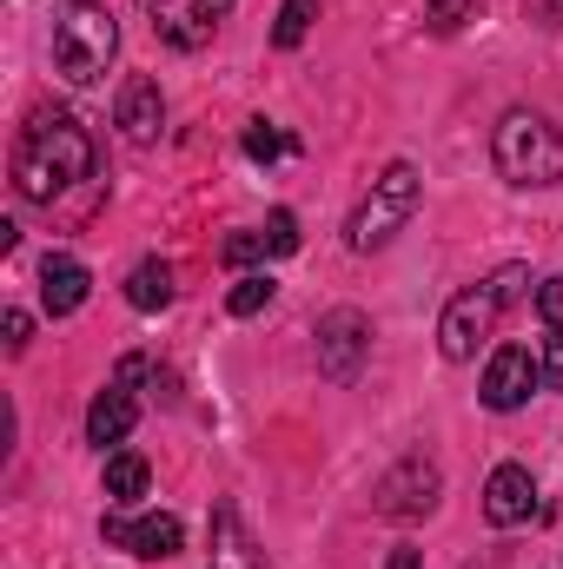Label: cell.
<instances>
[{"instance_id": "cell-21", "label": "cell", "mask_w": 563, "mask_h": 569, "mask_svg": "<svg viewBox=\"0 0 563 569\" xmlns=\"http://www.w3.org/2000/svg\"><path fill=\"white\" fill-rule=\"evenodd\" d=\"M219 259H226V266H253V259H266V232H233V239L219 246Z\"/></svg>"}, {"instance_id": "cell-28", "label": "cell", "mask_w": 563, "mask_h": 569, "mask_svg": "<svg viewBox=\"0 0 563 569\" xmlns=\"http://www.w3.org/2000/svg\"><path fill=\"white\" fill-rule=\"evenodd\" d=\"M537 20L544 27H563V0H537Z\"/></svg>"}, {"instance_id": "cell-7", "label": "cell", "mask_w": 563, "mask_h": 569, "mask_svg": "<svg viewBox=\"0 0 563 569\" xmlns=\"http://www.w3.org/2000/svg\"><path fill=\"white\" fill-rule=\"evenodd\" d=\"M437 483H444V477H437L431 457H405V463H392V470L378 477L372 510H378V517H398V523H405V517H424V510L437 503Z\"/></svg>"}, {"instance_id": "cell-12", "label": "cell", "mask_w": 563, "mask_h": 569, "mask_svg": "<svg viewBox=\"0 0 563 569\" xmlns=\"http://www.w3.org/2000/svg\"><path fill=\"white\" fill-rule=\"evenodd\" d=\"M113 127H120V133H127L134 146H152V140H159V127H166V100H159V80L134 73V80L120 87V100H113Z\"/></svg>"}, {"instance_id": "cell-20", "label": "cell", "mask_w": 563, "mask_h": 569, "mask_svg": "<svg viewBox=\"0 0 563 569\" xmlns=\"http://www.w3.org/2000/svg\"><path fill=\"white\" fill-rule=\"evenodd\" d=\"M285 152H292V140H285L279 127H266V120H253V127H246V159L273 166V159H285Z\"/></svg>"}, {"instance_id": "cell-6", "label": "cell", "mask_w": 563, "mask_h": 569, "mask_svg": "<svg viewBox=\"0 0 563 569\" xmlns=\"http://www.w3.org/2000/svg\"><path fill=\"white\" fill-rule=\"evenodd\" d=\"M365 351H372V318H365V311L338 305V311L318 318V371H325L332 385H352L358 365H365Z\"/></svg>"}, {"instance_id": "cell-22", "label": "cell", "mask_w": 563, "mask_h": 569, "mask_svg": "<svg viewBox=\"0 0 563 569\" xmlns=\"http://www.w3.org/2000/svg\"><path fill=\"white\" fill-rule=\"evenodd\" d=\"M424 20H431L437 33H457V27L471 20V0H424Z\"/></svg>"}, {"instance_id": "cell-1", "label": "cell", "mask_w": 563, "mask_h": 569, "mask_svg": "<svg viewBox=\"0 0 563 569\" xmlns=\"http://www.w3.org/2000/svg\"><path fill=\"white\" fill-rule=\"evenodd\" d=\"M93 179V140L73 113H33L13 140V186L33 206H53L67 186Z\"/></svg>"}, {"instance_id": "cell-17", "label": "cell", "mask_w": 563, "mask_h": 569, "mask_svg": "<svg viewBox=\"0 0 563 569\" xmlns=\"http://www.w3.org/2000/svg\"><path fill=\"white\" fill-rule=\"evenodd\" d=\"M146 483H152L146 457H134V450L107 457V503H140V497H146Z\"/></svg>"}, {"instance_id": "cell-27", "label": "cell", "mask_w": 563, "mask_h": 569, "mask_svg": "<svg viewBox=\"0 0 563 569\" xmlns=\"http://www.w3.org/2000/svg\"><path fill=\"white\" fill-rule=\"evenodd\" d=\"M544 378H551V391H563V338L551 345V358H544Z\"/></svg>"}, {"instance_id": "cell-29", "label": "cell", "mask_w": 563, "mask_h": 569, "mask_svg": "<svg viewBox=\"0 0 563 569\" xmlns=\"http://www.w3.org/2000/svg\"><path fill=\"white\" fill-rule=\"evenodd\" d=\"M385 569H418V550H392V563Z\"/></svg>"}, {"instance_id": "cell-14", "label": "cell", "mask_w": 563, "mask_h": 569, "mask_svg": "<svg viewBox=\"0 0 563 569\" xmlns=\"http://www.w3.org/2000/svg\"><path fill=\"white\" fill-rule=\"evenodd\" d=\"M213 569H266V550L246 537V523H239L233 503L213 510Z\"/></svg>"}, {"instance_id": "cell-15", "label": "cell", "mask_w": 563, "mask_h": 569, "mask_svg": "<svg viewBox=\"0 0 563 569\" xmlns=\"http://www.w3.org/2000/svg\"><path fill=\"white\" fill-rule=\"evenodd\" d=\"M140 425V405H134V391L127 385H107L100 398H93V411H87V437L107 450V443H127V430Z\"/></svg>"}, {"instance_id": "cell-18", "label": "cell", "mask_w": 563, "mask_h": 569, "mask_svg": "<svg viewBox=\"0 0 563 569\" xmlns=\"http://www.w3.org/2000/svg\"><path fill=\"white\" fill-rule=\"evenodd\" d=\"M273 291H279V284L266 279V272H246V279L226 291V311H233V318H259V311L273 305Z\"/></svg>"}, {"instance_id": "cell-4", "label": "cell", "mask_w": 563, "mask_h": 569, "mask_svg": "<svg viewBox=\"0 0 563 569\" xmlns=\"http://www.w3.org/2000/svg\"><path fill=\"white\" fill-rule=\"evenodd\" d=\"M412 212H418V166H385L378 179H372V192H365V206L352 212V226H345V239H352V252H378V246H392L405 226H412Z\"/></svg>"}, {"instance_id": "cell-13", "label": "cell", "mask_w": 563, "mask_h": 569, "mask_svg": "<svg viewBox=\"0 0 563 569\" xmlns=\"http://www.w3.org/2000/svg\"><path fill=\"white\" fill-rule=\"evenodd\" d=\"M87 291H93V279H87V266H80V259H67V252H53V259L40 266V305H47L53 318H67V311H80V305H87Z\"/></svg>"}, {"instance_id": "cell-9", "label": "cell", "mask_w": 563, "mask_h": 569, "mask_svg": "<svg viewBox=\"0 0 563 569\" xmlns=\"http://www.w3.org/2000/svg\"><path fill=\"white\" fill-rule=\"evenodd\" d=\"M100 537L113 543V550H127V557H179L186 550V523L179 517H166V510H152V517H100Z\"/></svg>"}, {"instance_id": "cell-3", "label": "cell", "mask_w": 563, "mask_h": 569, "mask_svg": "<svg viewBox=\"0 0 563 569\" xmlns=\"http://www.w3.org/2000/svg\"><path fill=\"white\" fill-rule=\"evenodd\" d=\"M491 159L511 186H557L563 179V133L544 113H504L491 133Z\"/></svg>"}, {"instance_id": "cell-2", "label": "cell", "mask_w": 563, "mask_h": 569, "mask_svg": "<svg viewBox=\"0 0 563 569\" xmlns=\"http://www.w3.org/2000/svg\"><path fill=\"white\" fill-rule=\"evenodd\" d=\"M120 53V20L107 0H60L53 7V67L73 87H93Z\"/></svg>"}, {"instance_id": "cell-26", "label": "cell", "mask_w": 563, "mask_h": 569, "mask_svg": "<svg viewBox=\"0 0 563 569\" xmlns=\"http://www.w3.org/2000/svg\"><path fill=\"white\" fill-rule=\"evenodd\" d=\"M491 291H497V298H504V305H511V298H517V291H524V266H504V272H497V279H491Z\"/></svg>"}, {"instance_id": "cell-8", "label": "cell", "mask_w": 563, "mask_h": 569, "mask_svg": "<svg viewBox=\"0 0 563 569\" xmlns=\"http://www.w3.org/2000/svg\"><path fill=\"white\" fill-rule=\"evenodd\" d=\"M233 0H152V33L179 53H199L219 27H226Z\"/></svg>"}, {"instance_id": "cell-23", "label": "cell", "mask_w": 563, "mask_h": 569, "mask_svg": "<svg viewBox=\"0 0 563 569\" xmlns=\"http://www.w3.org/2000/svg\"><path fill=\"white\" fill-rule=\"evenodd\" d=\"M266 252H273V259L298 252V219H292V212H273V219H266Z\"/></svg>"}, {"instance_id": "cell-5", "label": "cell", "mask_w": 563, "mask_h": 569, "mask_svg": "<svg viewBox=\"0 0 563 569\" xmlns=\"http://www.w3.org/2000/svg\"><path fill=\"white\" fill-rule=\"evenodd\" d=\"M497 311H504V298H497L491 284H477V291H457V298L444 305V318H437V351H444L451 365L477 358V345L497 331Z\"/></svg>"}, {"instance_id": "cell-16", "label": "cell", "mask_w": 563, "mask_h": 569, "mask_svg": "<svg viewBox=\"0 0 563 569\" xmlns=\"http://www.w3.org/2000/svg\"><path fill=\"white\" fill-rule=\"evenodd\" d=\"M127 305H134V311H166V305H172V266H166V259H140V266L127 272Z\"/></svg>"}, {"instance_id": "cell-25", "label": "cell", "mask_w": 563, "mask_h": 569, "mask_svg": "<svg viewBox=\"0 0 563 569\" xmlns=\"http://www.w3.org/2000/svg\"><path fill=\"white\" fill-rule=\"evenodd\" d=\"M0 325H7V351H27V331H33V318H27V311H7Z\"/></svg>"}, {"instance_id": "cell-24", "label": "cell", "mask_w": 563, "mask_h": 569, "mask_svg": "<svg viewBox=\"0 0 563 569\" xmlns=\"http://www.w3.org/2000/svg\"><path fill=\"white\" fill-rule=\"evenodd\" d=\"M537 318H544V325L563 338V279H544V284H537Z\"/></svg>"}, {"instance_id": "cell-19", "label": "cell", "mask_w": 563, "mask_h": 569, "mask_svg": "<svg viewBox=\"0 0 563 569\" xmlns=\"http://www.w3.org/2000/svg\"><path fill=\"white\" fill-rule=\"evenodd\" d=\"M312 20H318V0H285V7H279V27H273V40H279V47H298V40L312 33Z\"/></svg>"}, {"instance_id": "cell-10", "label": "cell", "mask_w": 563, "mask_h": 569, "mask_svg": "<svg viewBox=\"0 0 563 569\" xmlns=\"http://www.w3.org/2000/svg\"><path fill=\"white\" fill-rule=\"evenodd\" d=\"M537 378H544V365L524 345H497L491 351V371H484V405L491 411H524L531 391H537Z\"/></svg>"}, {"instance_id": "cell-11", "label": "cell", "mask_w": 563, "mask_h": 569, "mask_svg": "<svg viewBox=\"0 0 563 569\" xmlns=\"http://www.w3.org/2000/svg\"><path fill=\"white\" fill-rule=\"evenodd\" d=\"M484 517H491L497 530H517V523L537 517V483H531L524 463H497V470H491V483H484Z\"/></svg>"}]
</instances>
